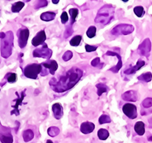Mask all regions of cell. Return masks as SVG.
<instances>
[{
	"label": "cell",
	"mask_w": 152,
	"mask_h": 143,
	"mask_svg": "<svg viewBox=\"0 0 152 143\" xmlns=\"http://www.w3.org/2000/svg\"><path fill=\"white\" fill-rule=\"evenodd\" d=\"M83 76V72L79 69H72L63 76H61L57 81L56 78L50 81V87L54 92L61 93L71 89L79 81Z\"/></svg>",
	"instance_id": "obj_1"
},
{
	"label": "cell",
	"mask_w": 152,
	"mask_h": 143,
	"mask_svg": "<svg viewBox=\"0 0 152 143\" xmlns=\"http://www.w3.org/2000/svg\"><path fill=\"white\" fill-rule=\"evenodd\" d=\"M114 10H115V8L113 5H104L101 9H99L94 21L96 23L104 24V25L108 24L113 18Z\"/></svg>",
	"instance_id": "obj_2"
},
{
	"label": "cell",
	"mask_w": 152,
	"mask_h": 143,
	"mask_svg": "<svg viewBox=\"0 0 152 143\" xmlns=\"http://www.w3.org/2000/svg\"><path fill=\"white\" fill-rule=\"evenodd\" d=\"M4 40L2 42V56L7 58L12 54V46H13V34L9 31L5 34Z\"/></svg>",
	"instance_id": "obj_3"
},
{
	"label": "cell",
	"mask_w": 152,
	"mask_h": 143,
	"mask_svg": "<svg viewBox=\"0 0 152 143\" xmlns=\"http://www.w3.org/2000/svg\"><path fill=\"white\" fill-rule=\"evenodd\" d=\"M42 66L40 64L33 63L28 65L24 69V74L25 77L31 79H37L38 75L41 73Z\"/></svg>",
	"instance_id": "obj_4"
},
{
	"label": "cell",
	"mask_w": 152,
	"mask_h": 143,
	"mask_svg": "<svg viewBox=\"0 0 152 143\" xmlns=\"http://www.w3.org/2000/svg\"><path fill=\"white\" fill-rule=\"evenodd\" d=\"M133 31H134V27L131 24H120L113 28V30L111 31V34L115 35V36H117V35H128L132 33Z\"/></svg>",
	"instance_id": "obj_5"
},
{
	"label": "cell",
	"mask_w": 152,
	"mask_h": 143,
	"mask_svg": "<svg viewBox=\"0 0 152 143\" xmlns=\"http://www.w3.org/2000/svg\"><path fill=\"white\" fill-rule=\"evenodd\" d=\"M53 54L52 50L48 48L47 45L43 43V47L41 48H37L33 52L34 57H40V58H44V59H50Z\"/></svg>",
	"instance_id": "obj_6"
},
{
	"label": "cell",
	"mask_w": 152,
	"mask_h": 143,
	"mask_svg": "<svg viewBox=\"0 0 152 143\" xmlns=\"http://www.w3.org/2000/svg\"><path fill=\"white\" fill-rule=\"evenodd\" d=\"M123 111L125 115L129 119L134 120L138 116L136 106L132 103H126L123 107Z\"/></svg>",
	"instance_id": "obj_7"
},
{
	"label": "cell",
	"mask_w": 152,
	"mask_h": 143,
	"mask_svg": "<svg viewBox=\"0 0 152 143\" xmlns=\"http://www.w3.org/2000/svg\"><path fill=\"white\" fill-rule=\"evenodd\" d=\"M29 37V30L21 29L18 32V45L20 48L26 47L27 42Z\"/></svg>",
	"instance_id": "obj_8"
},
{
	"label": "cell",
	"mask_w": 152,
	"mask_h": 143,
	"mask_svg": "<svg viewBox=\"0 0 152 143\" xmlns=\"http://www.w3.org/2000/svg\"><path fill=\"white\" fill-rule=\"evenodd\" d=\"M151 47V43L150 39L147 38L145 39L138 47V50L142 56H145V57H148L150 55Z\"/></svg>",
	"instance_id": "obj_9"
},
{
	"label": "cell",
	"mask_w": 152,
	"mask_h": 143,
	"mask_svg": "<svg viewBox=\"0 0 152 143\" xmlns=\"http://www.w3.org/2000/svg\"><path fill=\"white\" fill-rule=\"evenodd\" d=\"M47 39V36H46V33L44 31H41L40 32H38L36 34V36L32 39L31 43L34 47H37L40 44H43L44 41Z\"/></svg>",
	"instance_id": "obj_10"
},
{
	"label": "cell",
	"mask_w": 152,
	"mask_h": 143,
	"mask_svg": "<svg viewBox=\"0 0 152 143\" xmlns=\"http://www.w3.org/2000/svg\"><path fill=\"white\" fill-rule=\"evenodd\" d=\"M106 55L114 56H116L118 58V63L116 64V66H114L113 68H111V69H110V71H111V72H113V73H117L120 70V69L122 68V66H123V62H122V58H121V56H120V55L118 54H116V53H114V52H113V51H107V53H106Z\"/></svg>",
	"instance_id": "obj_11"
},
{
	"label": "cell",
	"mask_w": 152,
	"mask_h": 143,
	"mask_svg": "<svg viewBox=\"0 0 152 143\" xmlns=\"http://www.w3.org/2000/svg\"><path fill=\"white\" fill-rule=\"evenodd\" d=\"M95 125L91 122H84L81 124L80 130L83 134H89L94 130Z\"/></svg>",
	"instance_id": "obj_12"
},
{
	"label": "cell",
	"mask_w": 152,
	"mask_h": 143,
	"mask_svg": "<svg viewBox=\"0 0 152 143\" xmlns=\"http://www.w3.org/2000/svg\"><path fill=\"white\" fill-rule=\"evenodd\" d=\"M52 110L54 117L56 120H60L63 116V107L59 103H54L52 106Z\"/></svg>",
	"instance_id": "obj_13"
},
{
	"label": "cell",
	"mask_w": 152,
	"mask_h": 143,
	"mask_svg": "<svg viewBox=\"0 0 152 143\" xmlns=\"http://www.w3.org/2000/svg\"><path fill=\"white\" fill-rule=\"evenodd\" d=\"M122 98L126 101H132L135 102L138 100V94L135 91H128V92H125L122 95Z\"/></svg>",
	"instance_id": "obj_14"
},
{
	"label": "cell",
	"mask_w": 152,
	"mask_h": 143,
	"mask_svg": "<svg viewBox=\"0 0 152 143\" xmlns=\"http://www.w3.org/2000/svg\"><path fill=\"white\" fill-rule=\"evenodd\" d=\"M41 66H43L45 69H48L50 73L52 75L55 74V72L58 69V64L55 60H49L47 62H42Z\"/></svg>",
	"instance_id": "obj_15"
},
{
	"label": "cell",
	"mask_w": 152,
	"mask_h": 143,
	"mask_svg": "<svg viewBox=\"0 0 152 143\" xmlns=\"http://www.w3.org/2000/svg\"><path fill=\"white\" fill-rule=\"evenodd\" d=\"M145 61L142 60V59H139V60L137 62L136 65L134 66H132V67H130L129 68V69H126V70L124 71V73L126 75H132V74H134V73H135V72L138 70H139V69H141V68L142 67V66H145Z\"/></svg>",
	"instance_id": "obj_16"
},
{
	"label": "cell",
	"mask_w": 152,
	"mask_h": 143,
	"mask_svg": "<svg viewBox=\"0 0 152 143\" xmlns=\"http://www.w3.org/2000/svg\"><path fill=\"white\" fill-rule=\"evenodd\" d=\"M24 96H25V92H24H24H23L22 93H21V96L19 97L18 98L16 99V100H15V101H16L15 105H13V106H12V107H14L15 109H14V110H12V112H11V114H15L16 116L18 115V114H19L18 107H19V106H20V105H21V103H22L23 99L24 98Z\"/></svg>",
	"instance_id": "obj_17"
},
{
	"label": "cell",
	"mask_w": 152,
	"mask_h": 143,
	"mask_svg": "<svg viewBox=\"0 0 152 143\" xmlns=\"http://www.w3.org/2000/svg\"><path fill=\"white\" fill-rule=\"evenodd\" d=\"M134 129L138 136H143L145 133V123L143 122H141V121L137 122L134 126Z\"/></svg>",
	"instance_id": "obj_18"
},
{
	"label": "cell",
	"mask_w": 152,
	"mask_h": 143,
	"mask_svg": "<svg viewBox=\"0 0 152 143\" xmlns=\"http://www.w3.org/2000/svg\"><path fill=\"white\" fill-rule=\"evenodd\" d=\"M56 18V13L52 12H43L40 15V19L44 21H50Z\"/></svg>",
	"instance_id": "obj_19"
},
{
	"label": "cell",
	"mask_w": 152,
	"mask_h": 143,
	"mask_svg": "<svg viewBox=\"0 0 152 143\" xmlns=\"http://www.w3.org/2000/svg\"><path fill=\"white\" fill-rule=\"evenodd\" d=\"M34 137V133L31 129H27L23 133V139H24V142H26L31 141Z\"/></svg>",
	"instance_id": "obj_20"
},
{
	"label": "cell",
	"mask_w": 152,
	"mask_h": 143,
	"mask_svg": "<svg viewBox=\"0 0 152 143\" xmlns=\"http://www.w3.org/2000/svg\"><path fill=\"white\" fill-rule=\"evenodd\" d=\"M0 141L2 143H12L13 142V138L10 133H8L7 134L2 133L0 135Z\"/></svg>",
	"instance_id": "obj_21"
},
{
	"label": "cell",
	"mask_w": 152,
	"mask_h": 143,
	"mask_svg": "<svg viewBox=\"0 0 152 143\" xmlns=\"http://www.w3.org/2000/svg\"><path fill=\"white\" fill-rule=\"evenodd\" d=\"M96 88H97V95H98V96H100L103 93H107L109 91L108 87L106 84H102V83H99V84H96Z\"/></svg>",
	"instance_id": "obj_22"
},
{
	"label": "cell",
	"mask_w": 152,
	"mask_h": 143,
	"mask_svg": "<svg viewBox=\"0 0 152 143\" xmlns=\"http://www.w3.org/2000/svg\"><path fill=\"white\" fill-rule=\"evenodd\" d=\"M110 136L108 130L105 129H100L97 132V136L100 140H106Z\"/></svg>",
	"instance_id": "obj_23"
},
{
	"label": "cell",
	"mask_w": 152,
	"mask_h": 143,
	"mask_svg": "<svg viewBox=\"0 0 152 143\" xmlns=\"http://www.w3.org/2000/svg\"><path fill=\"white\" fill-rule=\"evenodd\" d=\"M24 6V3L23 2H17L12 5V11L14 12V13H18V12H19L23 9Z\"/></svg>",
	"instance_id": "obj_24"
},
{
	"label": "cell",
	"mask_w": 152,
	"mask_h": 143,
	"mask_svg": "<svg viewBox=\"0 0 152 143\" xmlns=\"http://www.w3.org/2000/svg\"><path fill=\"white\" fill-rule=\"evenodd\" d=\"M59 133H60V130L56 126H51V127H50L47 129V133L51 137H55V136H58Z\"/></svg>",
	"instance_id": "obj_25"
},
{
	"label": "cell",
	"mask_w": 152,
	"mask_h": 143,
	"mask_svg": "<svg viewBox=\"0 0 152 143\" xmlns=\"http://www.w3.org/2000/svg\"><path fill=\"white\" fill-rule=\"evenodd\" d=\"M152 74L151 73H145L144 74H142L138 77V79L140 81H145V82H149L151 81Z\"/></svg>",
	"instance_id": "obj_26"
},
{
	"label": "cell",
	"mask_w": 152,
	"mask_h": 143,
	"mask_svg": "<svg viewBox=\"0 0 152 143\" xmlns=\"http://www.w3.org/2000/svg\"><path fill=\"white\" fill-rule=\"evenodd\" d=\"M81 40H82V37H81V35H77V36H75L74 37L70 40V45L72 46V47H77L81 43Z\"/></svg>",
	"instance_id": "obj_27"
},
{
	"label": "cell",
	"mask_w": 152,
	"mask_h": 143,
	"mask_svg": "<svg viewBox=\"0 0 152 143\" xmlns=\"http://www.w3.org/2000/svg\"><path fill=\"white\" fill-rule=\"evenodd\" d=\"M69 14H70V16H71V24H74L75 21H76V18L78 15V10L77 9H69Z\"/></svg>",
	"instance_id": "obj_28"
},
{
	"label": "cell",
	"mask_w": 152,
	"mask_h": 143,
	"mask_svg": "<svg viewBox=\"0 0 152 143\" xmlns=\"http://www.w3.org/2000/svg\"><path fill=\"white\" fill-rule=\"evenodd\" d=\"M111 122V119L108 115L103 114L99 118V123L100 124H104V123H110Z\"/></svg>",
	"instance_id": "obj_29"
},
{
	"label": "cell",
	"mask_w": 152,
	"mask_h": 143,
	"mask_svg": "<svg viewBox=\"0 0 152 143\" xmlns=\"http://www.w3.org/2000/svg\"><path fill=\"white\" fill-rule=\"evenodd\" d=\"M134 13L138 18H141L145 15V10L142 6H136L134 8Z\"/></svg>",
	"instance_id": "obj_30"
},
{
	"label": "cell",
	"mask_w": 152,
	"mask_h": 143,
	"mask_svg": "<svg viewBox=\"0 0 152 143\" xmlns=\"http://www.w3.org/2000/svg\"><path fill=\"white\" fill-rule=\"evenodd\" d=\"M96 31H97V29H96L94 26H91L90 28L88 29V31H87V36L89 38H93L96 35Z\"/></svg>",
	"instance_id": "obj_31"
},
{
	"label": "cell",
	"mask_w": 152,
	"mask_h": 143,
	"mask_svg": "<svg viewBox=\"0 0 152 143\" xmlns=\"http://www.w3.org/2000/svg\"><path fill=\"white\" fill-rule=\"evenodd\" d=\"M142 106L145 108H149V107H152V98H147L146 99L142 101Z\"/></svg>",
	"instance_id": "obj_32"
},
{
	"label": "cell",
	"mask_w": 152,
	"mask_h": 143,
	"mask_svg": "<svg viewBox=\"0 0 152 143\" xmlns=\"http://www.w3.org/2000/svg\"><path fill=\"white\" fill-rule=\"evenodd\" d=\"M72 52L70 51V50H68V51H66V53L63 54V56H62V59H63L65 62H67V61L70 60V59L72 58Z\"/></svg>",
	"instance_id": "obj_33"
},
{
	"label": "cell",
	"mask_w": 152,
	"mask_h": 143,
	"mask_svg": "<svg viewBox=\"0 0 152 143\" xmlns=\"http://www.w3.org/2000/svg\"><path fill=\"white\" fill-rule=\"evenodd\" d=\"M47 3H48V2L46 1V0H40V1H37V3L35 4L34 7L36 9H40V8L47 6Z\"/></svg>",
	"instance_id": "obj_34"
},
{
	"label": "cell",
	"mask_w": 152,
	"mask_h": 143,
	"mask_svg": "<svg viewBox=\"0 0 152 143\" xmlns=\"http://www.w3.org/2000/svg\"><path fill=\"white\" fill-rule=\"evenodd\" d=\"M7 80L9 83L15 82V81H17V75H16L15 73H11V74L8 76Z\"/></svg>",
	"instance_id": "obj_35"
},
{
	"label": "cell",
	"mask_w": 152,
	"mask_h": 143,
	"mask_svg": "<svg viewBox=\"0 0 152 143\" xmlns=\"http://www.w3.org/2000/svg\"><path fill=\"white\" fill-rule=\"evenodd\" d=\"M72 33H73L72 28L70 26H68L64 32V37L68 38L69 36H71V35L72 34Z\"/></svg>",
	"instance_id": "obj_36"
},
{
	"label": "cell",
	"mask_w": 152,
	"mask_h": 143,
	"mask_svg": "<svg viewBox=\"0 0 152 143\" xmlns=\"http://www.w3.org/2000/svg\"><path fill=\"white\" fill-rule=\"evenodd\" d=\"M61 21L62 24H66L68 21H69V16L66 12H63L61 15Z\"/></svg>",
	"instance_id": "obj_37"
},
{
	"label": "cell",
	"mask_w": 152,
	"mask_h": 143,
	"mask_svg": "<svg viewBox=\"0 0 152 143\" xmlns=\"http://www.w3.org/2000/svg\"><path fill=\"white\" fill-rule=\"evenodd\" d=\"M97 47H96V46H91V45H88V44L85 45V50H86L87 52H88V53L95 51V50H97Z\"/></svg>",
	"instance_id": "obj_38"
},
{
	"label": "cell",
	"mask_w": 152,
	"mask_h": 143,
	"mask_svg": "<svg viewBox=\"0 0 152 143\" xmlns=\"http://www.w3.org/2000/svg\"><path fill=\"white\" fill-rule=\"evenodd\" d=\"M100 58H99V57L95 58V59H94L91 62L92 66H94V67H96V66H97L99 64H100Z\"/></svg>",
	"instance_id": "obj_39"
},
{
	"label": "cell",
	"mask_w": 152,
	"mask_h": 143,
	"mask_svg": "<svg viewBox=\"0 0 152 143\" xmlns=\"http://www.w3.org/2000/svg\"><path fill=\"white\" fill-rule=\"evenodd\" d=\"M149 127L150 128H152V118H151L150 120H149Z\"/></svg>",
	"instance_id": "obj_40"
},
{
	"label": "cell",
	"mask_w": 152,
	"mask_h": 143,
	"mask_svg": "<svg viewBox=\"0 0 152 143\" xmlns=\"http://www.w3.org/2000/svg\"><path fill=\"white\" fill-rule=\"evenodd\" d=\"M52 2L53 4H58V3H59V0H58V1H55V0H53Z\"/></svg>",
	"instance_id": "obj_41"
},
{
	"label": "cell",
	"mask_w": 152,
	"mask_h": 143,
	"mask_svg": "<svg viewBox=\"0 0 152 143\" xmlns=\"http://www.w3.org/2000/svg\"><path fill=\"white\" fill-rule=\"evenodd\" d=\"M47 143H53V142L51 141V140H47Z\"/></svg>",
	"instance_id": "obj_42"
},
{
	"label": "cell",
	"mask_w": 152,
	"mask_h": 143,
	"mask_svg": "<svg viewBox=\"0 0 152 143\" xmlns=\"http://www.w3.org/2000/svg\"><path fill=\"white\" fill-rule=\"evenodd\" d=\"M148 140L149 141H152V137H150V138L148 137Z\"/></svg>",
	"instance_id": "obj_43"
}]
</instances>
